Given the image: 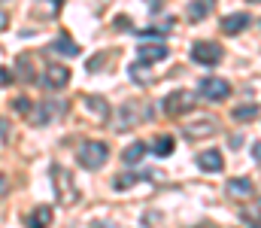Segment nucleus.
<instances>
[{"label": "nucleus", "instance_id": "9", "mask_svg": "<svg viewBox=\"0 0 261 228\" xmlns=\"http://www.w3.org/2000/svg\"><path fill=\"white\" fill-rule=\"evenodd\" d=\"M40 82H43L49 91H61V88L70 85V70H67L64 64H49V67L43 70V76H40Z\"/></svg>", "mask_w": 261, "mask_h": 228}, {"label": "nucleus", "instance_id": "10", "mask_svg": "<svg viewBox=\"0 0 261 228\" xmlns=\"http://www.w3.org/2000/svg\"><path fill=\"white\" fill-rule=\"evenodd\" d=\"M170 55V49L164 43H140L137 46V58L146 61V64H155V61H164Z\"/></svg>", "mask_w": 261, "mask_h": 228}, {"label": "nucleus", "instance_id": "2", "mask_svg": "<svg viewBox=\"0 0 261 228\" xmlns=\"http://www.w3.org/2000/svg\"><path fill=\"white\" fill-rule=\"evenodd\" d=\"M52 186H55V195H58L61 207H73L79 201V189L73 183V173L61 164H52Z\"/></svg>", "mask_w": 261, "mask_h": 228}, {"label": "nucleus", "instance_id": "5", "mask_svg": "<svg viewBox=\"0 0 261 228\" xmlns=\"http://www.w3.org/2000/svg\"><path fill=\"white\" fill-rule=\"evenodd\" d=\"M67 107H70V104H67L64 97H46V100L31 113V122H34V125H40V128H43V125H49V122H58V119L67 113Z\"/></svg>", "mask_w": 261, "mask_h": 228}, {"label": "nucleus", "instance_id": "14", "mask_svg": "<svg viewBox=\"0 0 261 228\" xmlns=\"http://www.w3.org/2000/svg\"><path fill=\"white\" fill-rule=\"evenodd\" d=\"M49 49H52V52H58V55H67V58H76V55L82 52V49H79V43H73V40H70V34H58V40H55Z\"/></svg>", "mask_w": 261, "mask_h": 228}, {"label": "nucleus", "instance_id": "32", "mask_svg": "<svg viewBox=\"0 0 261 228\" xmlns=\"http://www.w3.org/2000/svg\"><path fill=\"white\" fill-rule=\"evenodd\" d=\"M249 3H261V0H249Z\"/></svg>", "mask_w": 261, "mask_h": 228}, {"label": "nucleus", "instance_id": "29", "mask_svg": "<svg viewBox=\"0 0 261 228\" xmlns=\"http://www.w3.org/2000/svg\"><path fill=\"white\" fill-rule=\"evenodd\" d=\"M252 155L261 161V140H258V143H252Z\"/></svg>", "mask_w": 261, "mask_h": 228}, {"label": "nucleus", "instance_id": "17", "mask_svg": "<svg viewBox=\"0 0 261 228\" xmlns=\"http://www.w3.org/2000/svg\"><path fill=\"white\" fill-rule=\"evenodd\" d=\"M82 100H85V107H88V110H91V113H94V116H97L100 122H103V119L110 116V104H107L103 97H94V94H85Z\"/></svg>", "mask_w": 261, "mask_h": 228}, {"label": "nucleus", "instance_id": "18", "mask_svg": "<svg viewBox=\"0 0 261 228\" xmlns=\"http://www.w3.org/2000/svg\"><path fill=\"white\" fill-rule=\"evenodd\" d=\"M146 152H149V143H143V140H134L128 149L122 152V161H125V164H137V161H140Z\"/></svg>", "mask_w": 261, "mask_h": 228}, {"label": "nucleus", "instance_id": "8", "mask_svg": "<svg viewBox=\"0 0 261 228\" xmlns=\"http://www.w3.org/2000/svg\"><path fill=\"white\" fill-rule=\"evenodd\" d=\"M192 61L200 64V67H213V64H219V61H222V46L213 43V40H200V43L192 46Z\"/></svg>", "mask_w": 261, "mask_h": 228}, {"label": "nucleus", "instance_id": "30", "mask_svg": "<svg viewBox=\"0 0 261 228\" xmlns=\"http://www.w3.org/2000/svg\"><path fill=\"white\" fill-rule=\"evenodd\" d=\"M3 192H6V176L0 173V198H3Z\"/></svg>", "mask_w": 261, "mask_h": 228}, {"label": "nucleus", "instance_id": "19", "mask_svg": "<svg viewBox=\"0 0 261 228\" xmlns=\"http://www.w3.org/2000/svg\"><path fill=\"white\" fill-rule=\"evenodd\" d=\"M149 67H152V64H146V61H137V64H130V70H128V73H130V79H134L137 85H146V82L152 79Z\"/></svg>", "mask_w": 261, "mask_h": 228}, {"label": "nucleus", "instance_id": "15", "mask_svg": "<svg viewBox=\"0 0 261 228\" xmlns=\"http://www.w3.org/2000/svg\"><path fill=\"white\" fill-rule=\"evenodd\" d=\"M24 225H28V228H49V225H52V207L40 204V207L24 219Z\"/></svg>", "mask_w": 261, "mask_h": 228}, {"label": "nucleus", "instance_id": "22", "mask_svg": "<svg viewBox=\"0 0 261 228\" xmlns=\"http://www.w3.org/2000/svg\"><path fill=\"white\" fill-rule=\"evenodd\" d=\"M18 70H21V79H24V82H34V79H37V76H34V61H31V58H28V55H18Z\"/></svg>", "mask_w": 261, "mask_h": 228}, {"label": "nucleus", "instance_id": "20", "mask_svg": "<svg viewBox=\"0 0 261 228\" xmlns=\"http://www.w3.org/2000/svg\"><path fill=\"white\" fill-rule=\"evenodd\" d=\"M149 149L155 152L158 158H164V155H170V152H173V137H170V134H161V137H155V143H152Z\"/></svg>", "mask_w": 261, "mask_h": 228}, {"label": "nucleus", "instance_id": "3", "mask_svg": "<svg viewBox=\"0 0 261 228\" xmlns=\"http://www.w3.org/2000/svg\"><path fill=\"white\" fill-rule=\"evenodd\" d=\"M76 161L85 167V170H97L110 161V146L103 140H85L79 152H76Z\"/></svg>", "mask_w": 261, "mask_h": 228}, {"label": "nucleus", "instance_id": "27", "mask_svg": "<svg viewBox=\"0 0 261 228\" xmlns=\"http://www.w3.org/2000/svg\"><path fill=\"white\" fill-rule=\"evenodd\" d=\"M9 140V125H6V119H0V143H6Z\"/></svg>", "mask_w": 261, "mask_h": 228}, {"label": "nucleus", "instance_id": "31", "mask_svg": "<svg viewBox=\"0 0 261 228\" xmlns=\"http://www.w3.org/2000/svg\"><path fill=\"white\" fill-rule=\"evenodd\" d=\"M249 228H261V216H258V219H252V222H249Z\"/></svg>", "mask_w": 261, "mask_h": 228}, {"label": "nucleus", "instance_id": "11", "mask_svg": "<svg viewBox=\"0 0 261 228\" xmlns=\"http://www.w3.org/2000/svg\"><path fill=\"white\" fill-rule=\"evenodd\" d=\"M249 21H252V18H249V12H231V15H225V18H222V24H219V28H222V34L237 37L240 31H246V28H249Z\"/></svg>", "mask_w": 261, "mask_h": 228}, {"label": "nucleus", "instance_id": "1", "mask_svg": "<svg viewBox=\"0 0 261 228\" xmlns=\"http://www.w3.org/2000/svg\"><path fill=\"white\" fill-rule=\"evenodd\" d=\"M149 119H152V104H146V100H128V104L119 110L113 128H116V131H128V128L143 125V122H149Z\"/></svg>", "mask_w": 261, "mask_h": 228}, {"label": "nucleus", "instance_id": "6", "mask_svg": "<svg viewBox=\"0 0 261 228\" xmlns=\"http://www.w3.org/2000/svg\"><path fill=\"white\" fill-rule=\"evenodd\" d=\"M197 94L206 97V100H225L231 94V82L222 79V76H203L197 82Z\"/></svg>", "mask_w": 261, "mask_h": 228}, {"label": "nucleus", "instance_id": "24", "mask_svg": "<svg viewBox=\"0 0 261 228\" xmlns=\"http://www.w3.org/2000/svg\"><path fill=\"white\" fill-rule=\"evenodd\" d=\"M15 110H18L21 116H31V113H34V107H31V100H24V97H15Z\"/></svg>", "mask_w": 261, "mask_h": 228}, {"label": "nucleus", "instance_id": "4", "mask_svg": "<svg viewBox=\"0 0 261 228\" xmlns=\"http://www.w3.org/2000/svg\"><path fill=\"white\" fill-rule=\"evenodd\" d=\"M195 107H197V94H195V91H186V88L170 91V94L164 97V113H167L170 119H179V116L192 113Z\"/></svg>", "mask_w": 261, "mask_h": 228}, {"label": "nucleus", "instance_id": "28", "mask_svg": "<svg viewBox=\"0 0 261 228\" xmlns=\"http://www.w3.org/2000/svg\"><path fill=\"white\" fill-rule=\"evenodd\" d=\"M6 24H9V15H6V12L0 9V31H6Z\"/></svg>", "mask_w": 261, "mask_h": 228}, {"label": "nucleus", "instance_id": "21", "mask_svg": "<svg viewBox=\"0 0 261 228\" xmlns=\"http://www.w3.org/2000/svg\"><path fill=\"white\" fill-rule=\"evenodd\" d=\"M258 116V104H240V107H234V119L237 122H252Z\"/></svg>", "mask_w": 261, "mask_h": 228}, {"label": "nucleus", "instance_id": "25", "mask_svg": "<svg viewBox=\"0 0 261 228\" xmlns=\"http://www.w3.org/2000/svg\"><path fill=\"white\" fill-rule=\"evenodd\" d=\"M12 82V70H6V67H0V88H6Z\"/></svg>", "mask_w": 261, "mask_h": 228}, {"label": "nucleus", "instance_id": "12", "mask_svg": "<svg viewBox=\"0 0 261 228\" xmlns=\"http://www.w3.org/2000/svg\"><path fill=\"white\" fill-rule=\"evenodd\" d=\"M197 167L206 173H219V170H225V158L219 149H203L197 152Z\"/></svg>", "mask_w": 261, "mask_h": 228}, {"label": "nucleus", "instance_id": "23", "mask_svg": "<svg viewBox=\"0 0 261 228\" xmlns=\"http://www.w3.org/2000/svg\"><path fill=\"white\" fill-rule=\"evenodd\" d=\"M143 176H146V173H122V176H116V180H113V186H116V189H130V186H134V183H140Z\"/></svg>", "mask_w": 261, "mask_h": 228}, {"label": "nucleus", "instance_id": "26", "mask_svg": "<svg viewBox=\"0 0 261 228\" xmlns=\"http://www.w3.org/2000/svg\"><path fill=\"white\" fill-rule=\"evenodd\" d=\"M130 28V18L128 15H119V18H116V31H128Z\"/></svg>", "mask_w": 261, "mask_h": 228}, {"label": "nucleus", "instance_id": "7", "mask_svg": "<svg viewBox=\"0 0 261 228\" xmlns=\"http://www.w3.org/2000/svg\"><path fill=\"white\" fill-rule=\"evenodd\" d=\"M219 131V119L216 116H197L192 122H186L182 125V134L189 137V140H203V137H213Z\"/></svg>", "mask_w": 261, "mask_h": 228}, {"label": "nucleus", "instance_id": "13", "mask_svg": "<svg viewBox=\"0 0 261 228\" xmlns=\"http://www.w3.org/2000/svg\"><path fill=\"white\" fill-rule=\"evenodd\" d=\"M225 192H228L231 198H237V201H243V198H252V192H255V186H252V180H246V176H234V180H228V186H225Z\"/></svg>", "mask_w": 261, "mask_h": 228}, {"label": "nucleus", "instance_id": "16", "mask_svg": "<svg viewBox=\"0 0 261 228\" xmlns=\"http://www.w3.org/2000/svg\"><path fill=\"white\" fill-rule=\"evenodd\" d=\"M213 6H216V0H192L189 3V18L192 21H203L213 12Z\"/></svg>", "mask_w": 261, "mask_h": 228}]
</instances>
